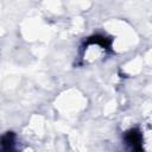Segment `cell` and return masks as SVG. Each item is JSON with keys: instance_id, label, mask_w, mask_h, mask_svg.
<instances>
[{"instance_id": "obj_3", "label": "cell", "mask_w": 152, "mask_h": 152, "mask_svg": "<svg viewBox=\"0 0 152 152\" xmlns=\"http://www.w3.org/2000/svg\"><path fill=\"white\" fill-rule=\"evenodd\" d=\"M88 43L90 44H99V45H101L102 48H109L110 46V40L108 39V38H106V37H103V36H100V34H96V36H93V37H90L89 39H88Z\"/></svg>"}, {"instance_id": "obj_1", "label": "cell", "mask_w": 152, "mask_h": 152, "mask_svg": "<svg viewBox=\"0 0 152 152\" xmlns=\"http://www.w3.org/2000/svg\"><path fill=\"white\" fill-rule=\"evenodd\" d=\"M125 140L126 142L137 151L141 150V142H142V137L140 134V132L138 129H129L126 134H125Z\"/></svg>"}, {"instance_id": "obj_2", "label": "cell", "mask_w": 152, "mask_h": 152, "mask_svg": "<svg viewBox=\"0 0 152 152\" xmlns=\"http://www.w3.org/2000/svg\"><path fill=\"white\" fill-rule=\"evenodd\" d=\"M14 145V134L12 132H7L1 138V148L2 151H10Z\"/></svg>"}]
</instances>
